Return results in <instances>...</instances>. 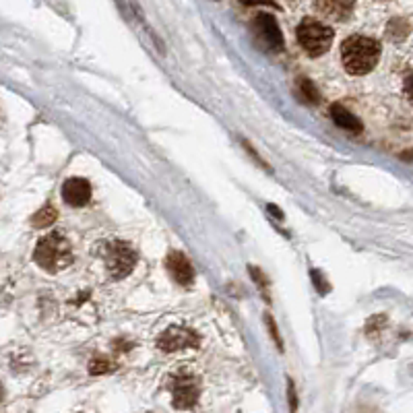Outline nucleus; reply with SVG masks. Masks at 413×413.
<instances>
[{
	"mask_svg": "<svg viewBox=\"0 0 413 413\" xmlns=\"http://www.w3.org/2000/svg\"><path fill=\"white\" fill-rule=\"evenodd\" d=\"M4 399V387H2V383H0V401Z\"/></svg>",
	"mask_w": 413,
	"mask_h": 413,
	"instance_id": "5701e85b",
	"label": "nucleus"
},
{
	"mask_svg": "<svg viewBox=\"0 0 413 413\" xmlns=\"http://www.w3.org/2000/svg\"><path fill=\"white\" fill-rule=\"evenodd\" d=\"M253 31L257 35V39L271 52H281L283 50V35L281 29L277 25V21L271 15H257V19L253 21Z\"/></svg>",
	"mask_w": 413,
	"mask_h": 413,
	"instance_id": "0eeeda50",
	"label": "nucleus"
},
{
	"mask_svg": "<svg viewBox=\"0 0 413 413\" xmlns=\"http://www.w3.org/2000/svg\"><path fill=\"white\" fill-rule=\"evenodd\" d=\"M244 6H273L277 8L275 0H240Z\"/></svg>",
	"mask_w": 413,
	"mask_h": 413,
	"instance_id": "aec40b11",
	"label": "nucleus"
},
{
	"mask_svg": "<svg viewBox=\"0 0 413 413\" xmlns=\"http://www.w3.org/2000/svg\"><path fill=\"white\" fill-rule=\"evenodd\" d=\"M265 320H267V327H269V331H271V337H273V341H275L277 349H283V341H281V335H279V331H277V324L275 320H273V316H271V314H265Z\"/></svg>",
	"mask_w": 413,
	"mask_h": 413,
	"instance_id": "dca6fc26",
	"label": "nucleus"
},
{
	"mask_svg": "<svg viewBox=\"0 0 413 413\" xmlns=\"http://www.w3.org/2000/svg\"><path fill=\"white\" fill-rule=\"evenodd\" d=\"M199 380L190 374H178L172 378V399L176 410H192L199 401Z\"/></svg>",
	"mask_w": 413,
	"mask_h": 413,
	"instance_id": "39448f33",
	"label": "nucleus"
},
{
	"mask_svg": "<svg viewBox=\"0 0 413 413\" xmlns=\"http://www.w3.org/2000/svg\"><path fill=\"white\" fill-rule=\"evenodd\" d=\"M295 35H297V44L302 46V50L310 56L324 54L333 44V29L316 19H304L297 25Z\"/></svg>",
	"mask_w": 413,
	"mask_h": 413,
	"instance_id": "7ed1b4c3",
	"label": "nucleus"
},
{
	"mask_svg": "<svg viewBox=\"0 0 413 413\" xmlns=\"http://www.w3.org/2000/svg\"><path fill=\"white\" fill-rule=\"evenodd\" d=\"M287 399H289V412H297V395H295V387H293L291 380L287 383Z\"/></svg>",
	"mask_w": 413,
	"mask_h": 413,
	"instance_id": "f3484780",
	"label": "nucleus"
},
{
	"mask_svg": "<svg viewBox=\"0 0 413 413\" xmlns=\"http://www.w3.org/2000/svg\"><path fill=\"white\" fill-rule=\"evenodd\" d=\"M297 93L308 106H314L320 100V93H318V89L314 87V83L310 79H297Z\"/></svg>",
	"mask_w": 413,
	"mask_h": 413,
	"instance_id": "4468645a",
	"label": "nucleus"
},
{
	"mask_svg": "<svg viewBox=\"0 0 413 413\" xmlns=\"http://www.w3.org/2000/svg\"><path fill=\"white\" fill-rule=\"evenodd\" d=\"M62 199L71 207H83L91 199V184L85 178H68L62 184Z\"/></svg>",
	"mask_w": 413,
	"mask_h": 413,
	"instance_id": "1a4fd4ad",
	"label": "nucleus"
},
{
	"mask_svg": "<svg viewBox=\"0 0 413 413\" xmlns=\"http://www.w3.org/2000/svg\"><path fill=\"white\" fill-rule=\"evenodd\" d=\"M112 370H114V364L106 358H95L89 366L91 374H106V372H112Z\"/></svg>",
	"mask_w": 413,
	"mask_h": 413,
	"instance_id": "2eb2a0df",
	"label": "nucleus"
},
{
	"mask_svg": "<svg viewBox=\"0 0 413 413\" xmlns=\"http://www.w3.org/2000/svg\"><path fill=\"white\" fill-rule=\"evenodd\" d=\"M33 261L48 273H58L73 263V248L71 242L62 234H48L44 236L35 250Z\"/></svg>",
	"mask_w": 413,
	"mask_h": 413,
	"instance_id": "f03ea898",
	"label": "nucleus"
},
{
	"mask_svg": "<svg viewBox=\"0 0 413 413\" xmlns=\"http://www.w3.org/2000/svg\"><path fill=\"white\" fill-rule=\"evenodd\" d=\"M56 217H58V211L52 205H46L31 217V226L37 230H44V228H50L56 221Z\"/></svg>",
	"mask_w": 413,
	"mask_h": 413,
	"instance_id": "ddd939ff",
	"label": "nucleus"
},
{
	"mask_svg": "<svg viewBox=\"0 0 413 413\" xmlns=\"http://www.w3.org/2000/svg\"><path fill=\"white\" fill-rule=\"evenodd\" d=\"M380 58V44L366 35H351L341 46V60L347 73L366 75L370 73Z\"/></svg>",
	"mask_w": 413,
	"mask_h": 413,
	"instance_id": "f257e3e1",
	"label": "nucleus"
},
{
	"mask_svg": "<svg viewBox=\"0 0 413 413\" xmlns=\"http://www.w3.org/2000/svg\"><path fill=\"white\" fill-rule=\"evenodd\" d=\"M165 267H167L169 275H172V279H174L178 285L190 287V285L194 283V269H192L190 261H188L182 253L172 250V253L167 255V259H165Z\"/></svg>",
	"mask_w": 413,
	"mask_h": 413,
	"instance_id": "6e6552de",
	"label": "nucleus"
},
{
	"mask_svg": "<svg viewBox=\"0 0 413 413\" xmlns=\"http://www.w3.org/2000/svg\"><path fill=\"white\" fill-rule=\"evenodd\" d=\"M405 93H407V98L413 102V73L405 79Z\"/></svg>",
	"mask_w": 413,
	"mask_h": 413,
	"instance_id": "412c9836",
	"label": "nucleus"
},
{
	"mask_svg": "<svg viewBox=\"0 0 413 413\" xmlns=\"http://www.w3.org/2000/svg\"><path fill=\"white\" fill-rule=\"evenodd\" d=\"M106 263H108L110 275L122 279L133 271L137 263V253L127 242H112L106 248Z\"/></svg>",
	"mask_w": 413,
	"mask_h": 413,
	"instance_id": "20e7f679",
	"label": "nucleus"
},
{
	"mask_svg": "<svg viewBox=\"0 0 413 413\" xmlns=\"http://www.w3.org/2000/svg\"><path fill=\"white\" fill-rule=\"evenodd\" d=\"M331 116H333L337 127H341V129H345L349 133H362V122L347 108H343L341 104H335L331 108Z\"/></svg>",
	"mask_w": 413,
	"mask_h": 413,
	"instance_id": "9b49d317",
	"label": "nucleus"
},
{
	"mask_svg": "<svg viewBox=\"0 0 413 413\" xmlns=\"http://www.w3.org/2000/svg\"><path fill=\"white\" fill-rule=\"evenodd\" d=\"M312 281H314V285H316V289H318L320 293H327V291H329L327 281L322 279V275H320L318 271H312Z\"/></svg>",
	"mask_w": 413,
	"mask_h": 413,
	"instance_id": "6ab92c4d",
	"label": "nucleus"
},
{
	"mask_svg": "<svg viewBox=\"0 0 413 413\" xmlns=\"http://www.w3.org/2000/svg\"><path fill=\"white\" fill-rule=\"evenodd\" d=\"M250 277L259 283V287L265 291L267 289V285H269V281H267V277L263 275V271L259 269V267H250Z\"/></svg>",
	"mask_w": 413,
	"mask_h": 413,
	"instance_id": "a211bd4d",
	"label": "nucleus"
},
{
	"mask_svg": "<svg viewBox=\"0 0 413 413\" xmlns=\"http://www.w3.org/2000/svg\"><path fill=\"white\" fill-rule=\"evenodd\" d=\"M356 0H314V8L335 21H345L354 12Z\"/></svg>",
	"mask_w": 413,
	"mask_h": 413,
	"instance_id": "9d476101",
	"label": "nucleus"
},
{
	"mask_svg": "<svg viewBox=\"0 0 413 413\" xmlns=\"http://www.w3.org/2000/svg\"><path fill=\"white\" fill-rule=\"evenodd\" d=\"M157 347L165 354H174L180 349H190V347H199V335L190 329L184 327H169L165 329L159 339H157Z\"/></svg>",
	"mask_w": 413,
	"mask_h": 413,
	"instance_id": "423d86ee",
	"label": "nucleus"
},
{
	"mask_svg": "<svg viewBox=\"0 0 413 413\" xmlns=\"http://www.w3.org/2000/svg\"><path fill=\"white\" fill-rule=\"evenodd\" d=\"M269 211H271V213H273V215H275L277 219H283V213H281V211H279V209H277L275 205H269Z\"/></svg>",
	"mask_w": 413,
	"mask_h": 413,
	"instance_id": "4be33fe9",
	"label": "nucleus"
},
{
	"mask_svg": "<svg viewBox=\"0 0 413 413\" xmlns=\"http://www.w3.org/2000/svg\"><path fill=\"white\" fill-rule=\"evenodd\" d=\"M410 33H412V25H410L407 19L395 17L387 25V37L393 39V42H403V39H407Z\"/></svg>",
	"mask_w": 413,
	"mask_h": 413,
	"instance_id": "f8f14e48",
	"label": "nucleus"
}]
</instances>
